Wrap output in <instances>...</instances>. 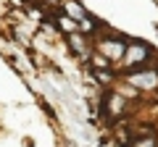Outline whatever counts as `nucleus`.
Masks as SVG:
<instances>
[{"label": "nucleus", "mask_w": 158, "mask_h": 147, "mask_svg": "<svg viewBox=\"0 0 158 147\" xmlns=\"http://www.w3.org/2000/svg\"><path fill=\"white\" fill-rule=\"evenodd\" d=\"M61 11L66 13V16H71L77 24L82 21V18L90 16V13H87V8L82 6V3H77V0H63V3H61Z\"/></svg>", "instance_id": "nucleus-5"}, {"label": "nucleus", "mask_w": 158, "mask_h": 147, "mask_svg": "<svg viewBox=\"0 0 158 147\" xmlns=\"http://www.w3.org/2000/svg\"><path fill=\"white\" fill-rule=\"evenodd\" d=\"M66 40H69V45H71V53L79 58V61L87 63V61L92 58V53H95L92 37H87V34H82V32H74V34H69Z\"/></svg>", "instance_id": "nucleus-4"}, {"label": "nucleus", "mask_w": 158, "mask_h": 147, "mask_svg": "<svg viewBox=\"0 0 158 147\" xmlns=\"http://www.w3.org/2000/svg\"><path fill=\"white\" fill-rule=\"evenodd\" d=\"M106 108H108V113H111V116H121V113H124V108H127L124 95H118V92H108Z\"/></svg>", "instance_id": "nucleus-6"}, {"label": "nucleus", "mask_w": 158, "mask_h": 147, "mask_svg": "<svg viewBox=\"0 0 158 147\" xmlns=\"http://www.w3.org/2000/svg\"><path fill=\"white\" fill-rule=\"evenodd\" d=\"M58 29H61V32H63V34H66V37H69V34L79 32V24L74 21L71 16H66V13L61 11V13H58Z\"/></svg>", "instance_id": "nucleus-7"}, {"label": "nucleus", "mask_w": 158, "mask_h": 147, "mask_svg": "<svg viewBox=\"0 0 158 147\" xmlns=\"http://www.w3.org/2000/svg\"><path fill=\"white\" fill-rule=\"evenodd\" d=\"M124 81L140 92H153L158 89V66L148 63V66L135 68V71H124Z\"/></svg>", "instance_id": "nucleus-3"}, {"label": "nucleus", "mask_w": 158, "mask_h": 147, "mask_svg": "<svg viewBox=\"0 0 158 147\" xmlns=\"http://www.w3.org/2000/svg\"><path fill=\"white\" fill-rule=\"evenodd\" d=\"M135 147H156V139H153V137L150 139H142V142H137Z\"/></svg>", "instance_id": "nucleus-8"}, {"label": "nucleus", "mask_w": 158, "mask_h": 147, "mask_svg": "<svg viewBox=\"0 0 158 147\" xmlns=\"http://www.w3.org/2000/svg\"><path fill=\"white\" fill-rule=\"evenodd\" d=\"M127 42L129 40L118 32H103L92 40V45H95V53L100 58H106L108 63H121V58L127 53Z\"/></svg>", "instance_id": "nucleus-1"}, {"label": "nucleus", "mask_w": 158, "mask_h": 147, "mask_svg": "<svg viewBox=\"0 0 158 147\" xmlns=\"http://www.w3.org/2000/svg\"><path fill=\"white\" fill-rule=\"evenodd\" d=\"M156 61V50H153L148 42H140V40H129L127 42V53L121 58V71H135V68H142L148 63Z\"/></svg>", "instance_id": "nucleus-2"}]
</instances>
